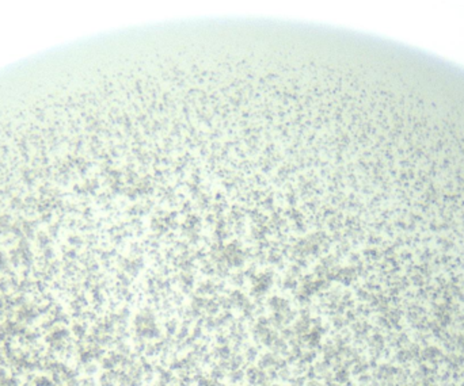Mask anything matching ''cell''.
Here are the masks:
<instances>
[{
  "mask_svg": "<svg viewBox=\"0 0 464 386\" xmlns=\"http://www.w3.org/2000/svg\"><path fill=\"white\" fill-rule=\"evenodd\" d=\"M135 338L143 340H160L163 338V331L156 324V317L152 310L144 309L136 316L133 321Z\"/></svg>",
  "mask_w": 464,
  "mask_h": 386,
  "instance_id": "1",
  "label": "cell"
},
{
  "mask_svg": "<svg viewBox=\"0 0 464 386\" xmlns=\"http://www.w3.org/2000/svg\"><path fill=\"white\" fill-rule=\"evenodd\" d=\"M246 373V381L250 386H264L269 384V375L265 370L259 369L258 366H248Z\"/></svg>",
  "mask_w": 464,
  "mask_h": 386,
  "instance_id": "2",
  "label": "cell"
},
{
  "mask_svg": "<svg viewBox=\"0 0 464 386\" xmlns=\"http://www.w3.org/2000/svg\"><path fill=\"white\" fill-rule=\"evenodd\" d=\"M280 355H277L274 352L268 351V352H262L258 358V367L259 369L265 370V371H268V370H276L277 367V363L280 361Z\"/></svg>",
  "mask_w": 464,
  "mask_h": 386,
  "instance_id": "3",
  "label": "cell"
},
{
  "mask_svg": "<svg viewBox=\"0 0 464 386\" xmlns=\"http://www.w3.org/2000/svg\"><path fill=\"white\" fill-rule=\"evenodd\" d=\"M211 354L213 359L221 362V361H228L229 358L232 357L234 352H232V348L229 345H216V347H213Z\"/></svg>",
  "mask_w": 464,
  "mask_h": 386,
  "instance_id": "4",
  "label": "cell"
},
{
  "mask_svg": "<svg viewBox=\"0 0 464 386\" xmlns=\"http://www.w3.org/2000/svg\"><path fill=\"white\" fill-rule=\"evenodd\" d=\"M259 355H261V348L257 344H248L243 350V357L247 363H254L258 361Z\"/></svg>",
  "mask_w": 464,
  "mask_h": 386,
  "instance_id": "5",
  "label": "cell"
},
{
  "mask_svg": "<svg viewBox=\"0 0 464 386\" xmlns=\"http://www.w3.org/2000/svg\"><path fill=\"white\" fill-rule=\"evenodd\" d=\"M311 320H304V318H300L299 321L294 322L293 325V332L296 336H300V338H303V336H306L310 331H311Z\"/></svg>",
  "mask_w": 464,
  "mask_h": 386,
  "instance_id": "6",
  "label": "cell"
},
{
  "mask_svg": "<svg viewBox=\"0 0 464 386\" xmlns=\"http://www.w3.org/2000/svg\"><path fill=\"white\" fill-rule=\"evenodd\" d=\"M178 329H179V322L176 321L175 318H169L165 322V334L166 338H174L178 334Z\"/></svg>",
  "mask_w": 464,
  "mask_h": 386,
  "instance_id": "7",
  "label": "cell"
},
{
  "mask_svg": "<svg viewBox=\"0 0 464 386\" xmlns=\"http://www.w3.org/2000/svg\"><path fill=\"white\" fill-rule=\"evenodd\" d=\"M227 375H228V380L229 382H231V385H241V384H243V382L246 381V373H244V370L243 369L229 371Z\"/></svg>",
  "mask_w": 464,
  "mask_h": 386,
  "instance_id": "8",
  "label": "cell"
},
{
  "mask_svg": "<svg viewBox=\"0 0 464 386\" xmlns=\"http://www.w3.org/2000/svg\"><path fill=\"white\" fill-rule=\"evenodd\" d=\"M208 375L211 377L212 380L220 381V382H223V380L225 378L227 373H225V371H224V370L221 369V367H220L219 364H212L211 370H209V374H208Z\"/></svg>",
  "mask_w": 464,
  "mask_h": 386,
  "instance_id": "9",
  "label": "cell"
},
{
  "mask_svg": "<svg viewBox=\"0 0 464 386\" xmlns=\"http://www.w3.org/2000/svg\"><path fill=\"white\" fill-rule=\"evenodd\" d=\"M190 321H185L182 325H179V329H178V334H176V341H185V340L188 339L189 336H190Z\"/></svg>",
  "mask_w": 464,
  "mask_h": 386,
  "instance_id": "10",
  "label": "cell"
},
{
  "mask_svg": "<svg viewBox=\"0 0 464 386\" xmlns=\"http://www.w3.org/2000/svg\"><path fill=\"white\" fill-rule=\"evenodd\" d=\"M317 357H319V351L308 348V350H306V351H303V355H301V361H303V362H306L307 364L310 366V364H312V363L317 362Z\"/></svg>",
  "mask_w": 464,
  "mask_h": 386,
  "instance_id": "11",
  "label": "cell"
},
{
  "mask_svg": "<svg viewBox=\"0 0 464 386\" xmlns=\"http://www.w3.org/2000/svg\"><path fill=\"white\" fill-rule=\"evenodd\" d=\"M308 364L306 362H303L301 359L297 361V362L293 364V370H292V374L293 375H306V373L308 371Z\"/></svg>",
  "mask_w": 464,
  "mask_h": 386,
  "instance_id": "12",
  "label": "cell"
},
{
  "mask_svg": "<svg viewBox=\"0 0 464 386\" xmlns=\"http://www.w3.org/2000/svg\"><path fill=\"white\" fill-rule=\"evenodd\" d=\"M215 343H216V345H229V343H231L229 335L223 332V331H218V334L215 336Z\"/></svg>",
  "mask_w": 464,
  "mask_h": 386,
  "instance_id": "13",
  "label": "cell"
},
{
  "mask_svg": "<svg viewBox=\"0 0 464 386\" xmlns=\"http://www.w3.org/2000/svg\"><path fill=\"white\" fill-rule=\"evenodd\" d=\"M277 375H278V380L282 381V382H288V384H289V381H291V378L293 377V374H292V370L289 369L288 366H287V367H284V369L278 370V371H277Z\"/></svg>",
  "mask_w": 464,
  "mask_h": 386,
  "instance_id": "14",
  "label": "cell"
},
{
  "mask_svg": "<svg viewBox=\"0 0 464 386\" xmlns=\"http://www.w3.org/2000/svg\"><path fill=\"white\" fill-rule=\"evenodd\" d=\"M289 385L291 386H306L307 385V378L306 375H293L291 381H289Z\"/></svg>",
  "mask_w": 464,
  "mask_h": 386,
  "instance_id": "15",
  "label": "cell"
},
{
  "mask_svg": "<svg viewBox=\"0 0 464 386\" xmlns=\"http://www.w3.org/2000/svg\"><path fill=\"white\" fill-rule=\"evenodd\" d=\"M202 328H205L206 332H213L215 329H218V325H216V318H213V317H208V318H205V321L202 322Z\"/></svg>",
  "mask_w": 464,
  "mask_h": 386,
  "instance_id": "16",
  "label": "cell"
},
{
  "mask_svg": "<svg viewBox=\"0 0 464 386\" xmlns=\"http://www.w3.org/2000/svg\"><path fill=\"white\" fill-rule=\"evenodd\" d=\"M294 336H296V335H294L293 329H292V328H282V329H281V338L284 340L289 341V340L293 339Z\"/></svg>",
  "mask_w": 464,
  "mask_h": 386,
  "instance_id": "17",
  "label": "cell"
},
{
  "mask_svg": "<svg viewBox=\"0 0 464 386\" xmlns=\"http://www.w3.org/2000/svg\"><path fill=\"white\" fill-rule=\"evenodd\" d=\"M206 310H208V313H211V315H216L219 312V306L215 302H209V304L206 305Z\"/></svg>",
  "mask_w": 464,
  "mask_h": 386,
  "instance_id": "18",
  "label": "cell"
}]
</instances>
